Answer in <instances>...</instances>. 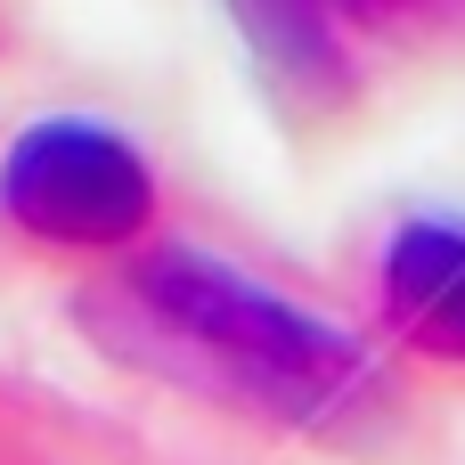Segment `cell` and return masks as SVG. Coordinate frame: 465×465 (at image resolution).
I'll return each mask as SVG.
<instances>
[{
  "label": "cell",
  "mask_w": 465,
  "mask_h": 465,
  "mask_svg": "<svg viewBox=\"0 0 465 465\" xmlns=\"http://www.w3.org/2000/svg\"><path fill=\"white\" fill-rule=\"evenodd\" d=\"M417 294H425V319L450 343H465V253H441L433 270H417Z\"/></svg>",
  "instance_id": "2"
},
{
  "label": "cell",
  "mask_w": 465,
  "mask_h": 465,
  "mask_svg": "<svg viewBox=\"0 0 465 465\" xmlns=\"http://www.w3.org/2000/svg\"><path fill=\"white\" fill-rule=\"evenodd\" d=\"M131 196H139L131 172L114 155H98V147H82V155H33V172H25V204L41 221H65V229H114L131 213Z\"/></svg>",
  "instance_id": "1"
}]
</instances>
